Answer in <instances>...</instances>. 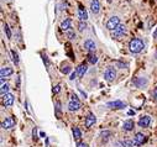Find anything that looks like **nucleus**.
Masks as SVG:
<instances>
[{
  "mask_svg": "<svg viewBox=\"0 0 157 147\" xmlns=\"http://www.w3.org/2000/svg\"><path fill=\"white\" fill-rule=\"evenodd\" d=\"M129 48H130V51H131L133 53H140L143 48H145V45H143V41L142 40H140V38H133L131 41H130V43H129Z\"/></svg>",
  "mask_w": 157,
  "mask_h": 147,
  "instance_id": "1",
  "label": "nucleus"
},
{
  "mask_svg": "<svg viewBox=\"0 0 157 147\" xmlns=\"http://www.w3.org/2000/svg\"><path fill=\"white\" fill-rule=\"evenodd\" d=\"M126 35V26L125 25H119L117 27L111 32V37L115 40H120Z\"/></svg>",
  "mask_w": 157,
  "mask_h": 147,
  "instance_id": "2",
  "label": "nucleus"
},
{
  "mask_svg": "<svg viewBox=\"0 0 157 147\" xmlns=\"http://www.w3.org/2000/svg\"><path fill=\"white\" fill-rule=\"evenodd\" d=\"M119 25H120V18L119 16H111L107 22V29L110 30V31H114Z\"/></svg>",
  "mask_w": 157,
  "mask_h": 147,
  "instance_id": "3",
  "label": "nucleus"
},
{
  "mask_svg": "<svg viewBox=\"0 0 157 147\" xmlns=\"http://www.w3.org/2000/svg\"><path fill=\"white\" fill-rule=\"evenodd\" d=\"M79 109H81V103H79V100H78V98L75 95H73L71 101L68 103V110L69 111H77Z\"/></svg>",
  "mask_w": 157,
  "mask_h": 147,
  "instance_id": "4",
  "label": "nucleus"
},
{
  "mask_svg": "<svg viewBox=\"0 0 157 147\" xmlns=\"http://www.w3.org/2000/svg\"><path fill=\"white\" fill-rule=\"evenodd\" d=\"M104 78H105L107 82H113V81H115L116 72H115V69L113 68V67H108V68L105 69V72H104Z\"/></svg>",
  "mask_w": 157,
  "mask_h": 147,
  "instance_id": "5",
  "label": "nucleus"
},
{
  "mask_svg": "<svg viewBox=\"0 0 157 147\" xmlns=\"http://www.w3.org/2000/svg\"><path fill=\"white\" fill-rule=\"evenodd\" d=\"M146 136L143 135V133H141V132H136L135 133V136H134V146H141V145H143L146 142Z\"/></svg>",
  "mask_w": 157,
  "mask_h": 147,
  "instance_id": "6",
  "label": "nucleus"
},
{
  "mask_svg": "<svg viewBox=\"0 0 157 147\" xmlns=\"http://www.w3.org/2000/svg\"><path fill=\"white\" fill-rule=\"evenodd\" d=\"M107 106L110 109H124V108H126V103H124L121 100H114V101H109L107 104Z\"/></svg>",
  "mask_w": 157,
  "mask_h": 147,
  "instance_id": "7",
  "label": "nucleus"
},
{
  "mask_svg": "<svg viewBox=\"0 0 157 147\" xmlns=\"http://www.w3.org/2000/svg\"><path fill=\"white\" fill-rule=\"evenodd\" d=\"M15 126V120L12 117H5V120L2 123V127L4 130H10Z\"/></svg>",
  "mask_w": 157,
  "mask_h": 147,
  "instance_id": "8",
  "label": "nucleus"
},
{
  "mask_svg": "<svg viewBox=\"0 0 157 147\" xmlns=\"http://www.w3.org/2000/svg\"><path fill=\"white\" fill-rule=\"evenodd\" d=\"M95 121H97V117H95V115L90 113V114H88V115H87V117H85L84 125H85V127H87V129H90L91 126H93V125L95 124Z\"/></svg>",
  "mask_w": 157,
  "mask_h": 147,
  "instance_id": "9",
  "label": "nucleus"
},
{
  "mask_svg": "<svg viewBox=\"0 0 157 147\" xmlns=\"http://www.w3.org/2000/svg\"><path fill=\"white\" fill-rule=\"evenodd\" d=\"M151 124V117L149 115H145V116H141L139 119V126L140 127H149Z\"/></svg>",
  "mask_w": 157,
  "mask_h": 147,
  "instance_id": "10",
  "label": "nucleus"
},
{
  "mask_svg": "<svg viewBox=\"0 0 157 147\" xmlns=\"http://www.w3.org/2000/svg\"><path fill=\"white\" fill-rule=\"evenodd\" d=\"M90 11L93 12L94 15H97L100 11V3L99 0H90Z\"/></svg>",
  "mask_w": 157,
  "mask_h": 147,
  "instance_id": "11",
  "label": "nucleus"
},
{
  "mask_svg": "<svg viewBox=\"0 0 157 147\" xmlns=\"http://www.w3.org/2000/svg\"><path fill=\"white\" fill-rule=\"evenodd\" d=\"M84 48L88 51V52H90V53H93L94 51H95V48H97V46H95V42L93 41V40H90V38H88L87 41L84 42Z\"/></svg>",
  "mask_w": 157,
  "mask_h": 147,
  "instance_id": "12",
  "label": "nucleus"
},
{
  "mask_svg": "<svg viewBox=\"0 0 157 147\" xmlns=\"http://www.w3.org/2000/svg\"><path fill=\"white\" fill-rule=\"evenodd\" d=\"M12 104H14V95L8 93V94H5L3 97V105L4 106H11Z\"/></svg>",
  "mask_w": 157,
  "mask_h": 147,
  "instance_id": "13",
  "label": "nucleus"
},
{
  "mask_svg": "<svg viewBox=\"0 0 157 147\" xmlns=\"http://www.w3.org/2000/svg\"><path fill=\"white\" fill-rule=\"evenodd\" d=\"M14 73V69L11 68V67H3L2 69H0V77L2 78H6L9 75H11Z\"/></svg>",
  "mask_w": 157,
  "mask_h": 147,
  "instance_id": "14",
  "label": "nucleus"
},
{
  "mask_svg": "<svg viewBox=\"0 0 157 147\" xmlns=\"http://www.w3.org/2000/svg\"><path fill=\"white\" fill-rule=\"evenodd\" d=\"M78 16H79L81 21H85L88 19V12L82 5H79V9H78Z\"/></svg>",
  "mask_w": 157,
  "mask_h": 147,
  "instance_id": "15",
  "label": "nucleus"
},
{
  "mask_svg": "<svg viewBox=\"0 0 157 147\" xmlns=\"http://www.w3.org/2000/svg\"><path fill=\"white\" fill-rule=\"evenodd\" d=\"M87 71H88V66L87 64H84V63H82V64H79L78 66V68H77V74H78V77H83L85 73H87Z\"/></svg>",
  "mask_w": 157,
  "mask_h": 147,
  "instance_id": "16",
  "label": "nucleus"
},
{
  "mask_svg": "<svg viewBox=\"0 0 157 147\" xmlns=\"http://www.w3.org/2000/svg\"><path fill=\"white\" fill-rule=\"evenodd\" d=\"M71 25H72V20L71 19H64L62 22H61V30L63 31H68L71 29Z\"/></svg>",
  "mask_w": 157,
  "mask_h": 147,
  "instance_id": "17",
  "label": "nucleus"
},
{
  "mask_svg": "<svg viewBox=\"0 0 157 147\" xmlns=\"http://www.w3.org/2000/svg\"><path fill=\"white\" fill-rule=\"evenodd\" d=\"M134 126H135V124H134V121L133 120H126V121H124V124H123V129L125 130V131H131V130H134Z\"/></svg>",
  "mask_w": 157,
  "mask_h": 147,
  "instance_id": "18",
  "label": "nucleus"
},
{
  "mask_svg": "<svg viewBox=\"0 0 157 147\" xmlns=\"http://www.w3.org/2000/svg\"><path fill=\"white\" fill-rule=\"evenodd\" d=\"M110 136H111V132L109 130H105V131H101L100 132V139H101L103 142H107L110 139Z\"/></svg>",
  "mask_w": 157,
  "mask_h": 147,
  "instance_id": "19",
  "label": "nucleus"
},
{
  "mask_svg": "<svg viewBox=\"0 0 157 147\" xmlns=\"http://www.w3.org/2000/svg\"><path fill=\"white\" fill-rule=\"evenodd\" d=\"M73 137L74 140H79L82 137V131L78 127H73Z\"/></svg>",
  "mask_w": 157,
  "mask_h": 147,
  "instance_id": "20",
  "label": "nucleus"
},
{
  "mask_svg": "<svg viewBox=\"0 0 157 147\" xmlns=\"http://www.w3.org/2000/svg\"><path fill=\"white\" fill-rule=\"evenodd\" d=\"M146 84H147V81H146V79H142V78H139L137 81L135 82V85L137 88H142L143 85H146Z\"/></svg>",
  "mask_w": 157,
  "mask_h": 147,
  "instance_id": "21",
  "label": "nucleus"
},
{
  "mask_svg": "<svg viewBox=\"0 0 157 147\" xmlns=\"http://www.w3.org/2000/svg\"><path fill=\"white\" fill-rule=\"evenodd\" d=\"M88 62L91 63V64H95L98 62V57L94 55V53H89V56H88Z\"/></svg>",
  "mask_w": 157,
  "mask_h": 147,
  "instance_id": "22",
  "label": "nucleus"
},
{
  "mask_svg": "<svg viewBox=\"0 0 157 147\" xmlns=\"http://www.w3.org/2000/svg\"><path fill=\"white\" fill-rule=\"evenodd\" d=\"M55 111H56L57 119H61V103H59V101H57V103L55 104Z\"/></svg>",
  "mask_w": 157,
  "mask_h": 147,
  "instance_id": "23",
  "label": "nucleus"
},
{
  "mask_svg": "<svg viewBox=\"0 0 157 147\" xmlns=\"http://www.w3.org/2000/svg\"><path fill=\"white\" fill-rule=\"evenodd\" d=\"M11 56H12V62L15 64H19V56H18V52L15 50H11Z\"/></svg>",
  "mask_w": 157,
  "mask_h": 147,
  "instance_id": "24",
  "label": "nucleus"
},
{
  "mask_svg": "<svg viewBox=\"0 0 157 147\" xmlns=\"http://www.w3.org/2000/svg\"><path fill=\"white\" fill-rule=\"evenodd\" d=\"M8 91H9V85L8 84H2V89H0L2 97H4L5 94H8Z\"/></svg>",
  "mask_w": 157,
  "mask_h": 147,
  "instance_id": "25",
  "label": "nucleus"
},
{
  "mask_svg": "<svg viewBox=\"0 0 157 147\" xmlns=\"http://www.w3.org/2000/svg\"><path fill=\"white\" fill-rule=\"evenodd\" d=\"M85 29H87V24H85V21H79V22H78V30H79L81 32L84 31Z\"/></svg>",
  "mask_w": 157,
  "mask_h": 147,
  "instance_id": "26",
  "label": "nucleus"
},
{
  "mask_svg": "<svg viewBox=\"0 0 157 147\" xmlns=\"http://www.w3.org/2000/svg\"><path fill=\"white\" fill-rule=\"evenodd\" d=\"M67 37H68L69 40H74V38H75V32H74V30L69 29V30L67 31Z\"/></svg>",
  "mask_w": 157,
  "mask_h": 147,
  "instance_id": "27",
  "label": "nucleus"
},
{
  "mask_svg": "<svg viewBox=\"0 0 157 147\" xmlns=\"http://www.w3.org/2000/svg\"><path fill=\"white\" fill-rule=\"evenodd\" d=\"M123 145H124V147H133L134 146V141L125 140V141H123Z\"/></svg>",
  "mask_w": 157,
  "mask_h": 147,
  "instance_id": "28",
  "label": "nucleus"
},
{
  "mask_svg": "<svg viewBox=\"0 0 157 147\" xmlns=\"http://www.w3.org/2000/svg\"><path fill=\"white\" fill-rule=\"evenodd\" d=\"M4 30H5V32H6V37H8V38H11V31H10L9 26H8L6 24H4Z\"/></svg>",
  "mask_w": 157,
  "mask_h": 147,
  "instance_id": "29",
  "label": "nucleus"
},
{
  "mask_svg": "<svg viewBox=\"0 0 157 147\" xmlns=\"http://www.w3.org/2000/svg\"><path fill=\"white\" fill-rule=\"evenodd\" d=\"M71 71H72V69H71L69 66H66V67H63V68H62V73H63V74H68Z\"/></svg>",
  "mask_w": 157,
  "mask_h": 147,
  "instance_id": "30",
  "label": "nucleus"
},
{
  "mask_svg": "<svg viewBox=\"0 0 157 147\" xmlns=\"http://www.w3.org/2000/svg\"><path fill=\"white\" fill-rule=\"evenodd\" d=\"M78 74H77V72H72V74H71V77H69V79H71V81H74V79H75V77H77Z\"/></svg>",
  "mask_w": 157,
  "mask_h": 147,
  "instance_id": "31",
  "label": "nucleus"
},
{
  "mask_svg": "<svg viewBox=\"0 0 157 147\" xmlns=\"http://www.w3.org/2000/svg\"><path fill=\"white\" fill-rule=\"evenodd\" d=\"M59 90H61V85H56V87L53 88V93H55V94H57Z\"/></svg>",
  "mask_w": 157,
  "mask_h": 147,
  "instance_id": "32",
  "label": "nucleus"
},
{
  "mask_svg": "<svg viewBox=\"0 0 157 147\" xmlns=\"http://www.w3.org/2000/svg\"><path fill=\"white\" fill-rule=\"evenodd\" d=\"M77 147H88V145L85 142H79V143H77Z\"/></svg>",
  "mask_w": 157,
  "mask_h": 147,
  "instance_id": "33",
  "label": "nucleus"
},
{
  "mask_svg": "<svg viewBox=\"0 0 157 147\" xmlns=\"http://www.w3.org/2000/svg\"><path fill=\"white\" fill-rule=\"evenodd\" d=\"M43 62L46 63V66H48V59H47V57H46V56H43Z\"/></svg>",
  "mask_w": 157,
  "mask_h": 147,
  "instance_id": "34",
  "label": "nucleus"
},
{
  "mask_svg": "<svg viewBox=\"0 0 157 147\" xmlns=\"http://www.w3.org/2000/svg\"><path fill=\"white\" fill-rule=\"evenodd\" d=\"M152 36H153V38H157V27H156V30H155V32L152 34Z\"/></svg>",
  "mask_w": 157,
  "mask_h": 147,
  "instance_id": "35",
  "label": "nucleus"
},
{
  "mask_svg": "<svg viewBox=\"0 0 157 147\" xmlns=\"http://www.w3.org/2000/svg\"><path fill=\"white\" fill-rule=\"evenodd\" d=\"M152 95H153V98H157V88H156L155 93H152Z\"/></svg>",
  "mask_w": 157,
  "mask_h": 147,
  "instance_id": "36",
  "label": "nucleus"
}]
</instances>
